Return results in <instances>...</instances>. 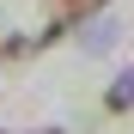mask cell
<instances>
[{"label":"cell","mask_w":134,"mask_h":134,"mask_svg":"<svg viewBox=\"0 0 134 134\" xmlns=\"http://www.w3.org/2000/svg\"><path fill=\"white\" fill-rule=\"evenodd\" d=\"M128 104H134V73H122V79H116V85L104 92V110H116V116H122Z\"/></svg>","instance_id":"obj_1"},{"label":"cell","mask_w":134,"mask_h":134,"mask_svg":"<svg viewBox=\"0 0 134 134\" xmlns=\"http://www.w3.org/2000/svg\"><path fill=\"white\" fill-rule=\"evenodd\" d=\"M49 134H61V128H49Z\"/></svg>","instance_id":"obj_2"}]
</instances>
